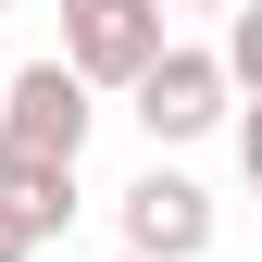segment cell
Returning a JSON list of instances; mask_svg holds the SVG:
<instances>
[{
  "mask_svg": "<svg viewBox=\"0 0 262 262\" xmlns=\"http://www.w3.org/2000/svg\"><path fill=\"white\" fill-rule=\"evenodd\" d=\"M0 262H38V237H25V212L0 200Z\"/></svg>",
  "mask_w": 262,
  "mask_h": 262,
  "instance_id": "obj_7",
  "label": "cell"
},
{
  "mask_svg": "<svg viewBox=\"0 0 262 262\" xmlns=\"http://www.w3.org/2000/svg\"><path fill=\"white\" fill-rule=\"evenodd\" d=\"M0 200L25 212V237H62V225H75V175H62V162H0Z\"/></svg>",
  "mask_w": 262,
  "mask_h": 262,
  "instance_id": "obj_5",
  "label": "cell"
},
{
  "mask_svg": "<svg viewBox=\"0 0 262 262\" xmlns=\"http://www.w3.org/2000/svg\"><path fill=\"white\" fill-rule=\"evenodd\" d=\"M225 100H237V75H225V50H175V38H162V62H150L138 88H125V113H138V125H150L162 150L212 138V125H225Z\"/></svg>",
  "mask_w": 262,
  "mask_h": 262,
  "instance_id": "obj_3",
  "label": "cell"
},
{
  "mask_svg": "<svg viewBox=\"0 0 262 262\" xmlns=\"http://www.w3.org/2000/svg\"><path fill=\"white\" fill-rule=\"evenodd\" d=\"M125 262H138V250H125Z\"/></svg>",
  "mask_w": 262,
  "mask_h": 262,
  "instance_id": "obj_11",
  "label": "cell"
},
{
  "mask_svg": "<svg viewBox=\"0 0 262 262\" xmlns=\"http://www.w3.org/2000/svg\"><path fill=\"white\" fill-rule=\"evenodd\" d=\"M88 125H100V100H88V75H75L62 50L0 75V162H62V175H75Z\"/></svg>",
  "mask_w": 262,
  "mask_h": 262,
  "instance_id": "obj_1",
  "label": "cell"
},
{
  "mask_svg": "<svg viewBox=\"0 0 262 262\" xmlns=\"http://www.w3.org/2000/svg\"><path fill=\"white\" fill-rule=\"evenodd\" d=\"M125 250H138V262H200V250H212V200L150 162V175L125 187Z\"/></svg>",
  "mask_w": 262,
  "mask_h": 262,
  "instance_id": "obj_4",
  "label": "cell"
},
{
  "mask_svg": "<svg viewBox=\"0 0 262 262\" xmlns=\"http://www.w3.org/2000/svg\"><path fill=\"white\" fill-rule=\"evenodd\" d=\"M162 13L175 0H62V62L88 88H138L162 62Z\"/></svg>",
  "mask_w": 262,
  "mask_h": 262,
  "instance_id": "obj_2",
  "label": "cell"
},
{
  "mask_svg": "<svg viewBox=\"0 0 262 262\" xmlns=\"http://www.w3.org/2000/svg\"><path fill=\"white\" fill-rule=\"evenodd\" d=\"M225 75L262 100V0H237V25H225Z\"/></svg>",
  "mask_w": 262,
  "mask_h": 262,
  "instance_id": "obj_6",
  "label": "cell"
},
{
  "mask_svg": "<svg viewBox=\"0 0 262 262\" xmlns=\"http://www.w3.org/2000/svg\"><path fill=\"white\" fill-rule=\"evenodd\" d=\"M175 13H237V0H175Z\"/></svg>",
  "mask_w": 262,
  "mask_h": 262,
  "instance_id": "obj_9",
  "label": "cell"
},
{
  "mask_svg": "<svg viewBox=\"0 0 262 262\" xmlns=\"http://www.w3.org/2000/svg\"><path fill=\"white\" fill-rule=\"evenodd\" d=\"M237 162H250V187H262V100H250V125H237Z\"/></svg>",
  "mask_w": 262,
  "mask_h": 262,
  "instance_id": "obj_8",
  "label": "cell"
},
{
  "mask_svg": "<svg viewBox=\"0 0 262 262\" xmlns=\"http://www.w3.org/2000/svg\"><path fill=\"white\" fill-rule=\"evenodd\" d=\"M0 13H13V0H0Z\"/></svg>",
  "mask_w": 262,
  "mask_h": 262,
  "instance_id": "obj_10",
  "label": "cell"
}]
</instances>
